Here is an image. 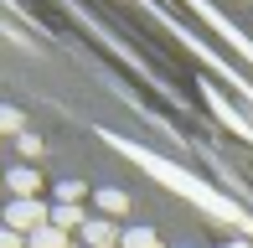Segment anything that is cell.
Returning <instances> with one entry per match:
<instances>
[{"label":"cell","mask_w":253,"mask_h":248,"mask_svg":"<svg viewBox=\"0 0 253 248\" xmlns=\"http://www.w3.org/2000/svg\"><path fill=\"white\" fill-rule=\"evenodd\" d=\"M0 222H5L10 233H21V238H31L37 228L52 222V207H42L37 197H10L5 207H0Z\"/></svg>","instance_id":"6da1fadb"},{"label":"cell","mask_w":253,"mask_h":248,"mask_svg":"<svg viewBox=\"0 0 253 248\" xmlns=\"http://www.w3.org/2000/svg\"><path fill=\"white\" fill-rule=\"evenodd\" d=\"M119 238H124V233L114 228L109 217H88V222H83V243H88V248H119Z\"/></svg>","instance_id":"7a4b0ae2"},{"label":"cell","mask_w":253,"mask_h":248,"mask_svg":"<svg viewBox=\"0 0 253 248\" xmlns=\"http://www.w3.org/2000/svg\"><path fill=\"white\" fill-rule=\"evenodd\" d=\"M5 186H10V197H37V191H42V171H37V165H10Z\"/></svg>","instance_id":"3957f363"},{"label":"cell","mask_w":253,"mask_h":248,"mask_svg":"<svg viewBox=\"0 0 253 248\" xmlns=\"http://www.w3.org/2000/svg\"><path fill=\"white\" fill-rule=\"evenodd\" d=\"M93 207L103 212V217H124V212H129V191H119V186H103V191H93Z\"/></svg>","instance_id":"277c9868"},{"label":"cell","mask_w":253,"mask_h":248,"mask_svg":"<svg viewBox=\"0 0 253 248\" xmlns=\"http://www.w3.org/2000/svg\"><path fill=\"white\" fill-rule=\"evenodd\" d=\"M83 222H88L83 207H73V202H57V207H52V228H62V233L78 228V233H83Z\"/></svg>","instance_id":"5b68a950"},{"label":"cell","mask_w":253,"mask_h":248,"mask_svg":"<svg viewBox=\"0 0 253 248\" xmlns=\"http://www.w3.org/2000/svg\"><path fill=\"white\" fill-rule=\"evenodd\" d=\"M0 134H10V140L26 134V114H21L16 104H0Z\"/></svg>","instance_id":"8992f818"},{"label":"cell","mask_w":253,"mask_h":248,"mask_svg":"<svg viewBox=\"0 0 253 248\" xmlns=\"http://www.w3.org/2000/svg\"><path fill=\"white\" fill-rule=\"evenodd\" d=\"M26 248H67V233H62V228H52V222H47V228H37V233L26 238Z\"/></svg>","instance_id":"52a82bcc"},{"label":"cell","mask_w":253,"mask_h":248,"mask_svg":"<svg viewBox=\"0 0 253 248\" xmlns=\"http://www.w3.org/2000/svg\"><path fill=\"white\" fill-rule=\"evenodd\" d=\"M119 248H160V238H155V228H124Z\"/></svg>","instance_id":"ba28073f"},{"label":"cell","mask_w":253,"mask_h":248,"mask_svg":"<svg viewBox=\"0 0 253 248\" xmlns=\"http://www.w3.org/2000/svg\"><path fill=\"white\" fill-rule=\"evenodd\" d=\"M83 197H88V186H83V181H57V202H73V207H78Z\"/></svg>","instance_id":"9c48e42d"},{"label":"cell","mask_w":253,"mask_h":248,"mask_svg":"<svg viewBox=\"0 0 253 248\" xmlns=\"http://www.w3.org/2000/svg\"><path fill=\"white\" fill-rule=\"evenodd\" d=\"M16 150H21V155H42V140H37V134L26 129V134H21V140H16Z\"/></svg>","instance_id":"30bf717a"},{"label":"cell","mask_w":253,"mask_h":248,"mask_svg":"<svg viewBox=\"0 0 253 248\" xmlns=\"http://www.w3.org/2000/svg\"><path fill=\"white\" fill-rule=\"evenodd\" d=\"M0 248H26V238H21V233H10L5 222H0Z\"/></svg>","instance_id":"8fae6325"},{"label":"cell","mask_w":253,"mask_h":248,"mask_svg":"<svg viewBox=\"0 0 253 248\" xmlns=\"http://www.w3.org/2000/svg\"><path fill=\"white\" fill-rule=\"evenodd\" d=\"M0 181H5V171H0Z\"/></svg>","instance_id":"7c38bea8"}]
</instances>
